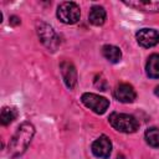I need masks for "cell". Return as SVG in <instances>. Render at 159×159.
Listing matches in <instances>:
<instances>
[{"label":"cell","instance_id":"6da1fadb","mask_svg":"<svg viewBox=\"0 0 159 159\" xmlns=\"http://www.w3.org/2000/svg\"><path fill=\"white\" fill-rule=\"evenodd\" d=\"M34 135H35V127L30 122L21 123L9 142V148H7L9 155L11 158H16L20 157L22 153H25Z\"/></svg>","mask_w":159,"mask_h":159},{"label":"cell","instance_id":"7c38bea8","mask_svg":"<svg viewBox=\"0 0 159 159\" xmlns=\"http://www.w3.org/2000/svg\"><path fill=\"white\" fill-rule=\"evenodd\" d=\"M145 72L150 78H159V53H153L148 57L145 63Z\"/></svg>","mask_w":159,"mask_h":159},{"label":"cell","instance_id":"2e32d148","mask_svg":"<svg viewBox=\"0 0 159 159\" xmlns=\"http://www.w3.org/2000/svg\"><path fill=\"white\" fill-rule=\"evenodd\" d=\"M10 24L11 25H19L20 24V19L17 16H11L10 17Z\"/></svg>","mask_w":159,"mask_h":159},{"label":"cell","instance_id":"5bb4252c","mask_svg":"<svg viewBox=\"0 0 159 159\" xmlns=\"http://www.w3.org/2000/svg\"><path fill=\"white\" fill-rule=\"evenodd\" d=\"M17 117V111L12 107H4L0 113V122L2 125H7L12 123Z\"/></svg>","mask_w":159,"mask_h":159},{"label":"cell","instance_id":"8992f818","mask_svg":"<svg viewBox=\"0 0 159 159\" xmlns=\"http://www.w3.org/2000/svg\"><path fill=\"white\" fill-rule=\"evenodd\" d=\"M60 72L66 87L70 89H73L75 86L77 84V71L75 65L71 61L65 60L60 63Z\"/></svg>","mask_w":159,"mask_h":159},{"label":"cell","instance_id":"7a4b0ae2","mask_svg":"<svg viewBox=\"0 0 159 159\" xmlns=\"http://www.w3.org/2000/svg\"><path fill=\"white\" fill-rule=\"evenodd\" d=\"M109 124L118 132L120 133H134L138 130L139 128V123L135 119V117L127 114V113H118V112H113L109 114L108 117Z\"/></svg>","mask_w":159,"mask_h":159},{"label":"cell","instance_id":"8fae6325","mask_svg":"<svg viewBox=\"0 0 159 159\" xmlns=\"http://www.w3.org/2000/svg\"><path fill=\"white\" fill-rule=\"evenodd\" d=\"M106 17H107V14H106L104 7H102L99 5H94L91 7L89 14H88V20L92 25H94V26L103 25L106 21Z\"/></svg>","mask_w":159,"mask_h":159},{"label":"cell","instance_id":"4fadbf2b","mask_svg":"<svg viewBox=\"0 0 159 159\" xmlns=\"http://www.w3.org/2000/svg\"><path fill=\"white\" fill-rule=\"evenodd\" d=\"M102 55L107 61L112 63H118L122 58V52L119 47L113 46V45H104L102 47Z\"/></svg>","mask_w":159,"mask_h":159},{"label":"cell","instance_id":"e0dca14e","mask_svg":"<svg viewBox=\"0 0 159 159\" xmlns=\"http://www.w3.org/2000/svg\"><path fill=\"white\" fill-rule=\"evenodd\" d=\"M154 93H155V96H158V97H159V86H157V87H155Z\"/></svg>","mask_w":159,"mask_h":159},{"label":"cell","instance_id":"3957f363","mask_svg":"<svg viewBox=\"0 0 159 159\" xmlns=\"http://www.w3.org/2000/svg\"><path fill=\"white\" fill-rule=\"evenodd\" d=\"M36 31H37V36H39L40 41L42 42V45L46 48H48L50 51L57 50V47L60 45V39L56 35L52 26H50L48 24H46L43 21H37L36 22Z\"/></svg>","mask_w":159,"mask_h":159},{"label":"cell","instance_id":"5b68a950","mask_svg":"<svg viewBox=\"0 0 159 159\" xmlns=\"http://www.w3.org/2000/svg\"><path fill=\"white\" fill-rule=\"evenodd\" d=\"M81 101L87 108H89L97 114H103L109 107V101L106 97H102L96 93H83L81 96Z\"/></svg>","mask_w":159,"mask_h":159},{"label":"cell","instance_id":"9c48e42d","mask_svg":"<svg viewBox=\"0 0 159 159\" xmlns=\"http://www.w3.org/2000/svg\"><path fill=\"white\" fill-rule=\"evenodd\" d=\"M114 97L120 103H132L134 102L137 93L129 83H119L114 89Z\"/></svg>","mask_w":159,"mask_h":159},{"label":"cell","instance_id":"52a82bcc","mask_svg":"<svg viewBox=\"0 0 159 159\" xmlns=\"http://www.w3.org/2000/svg\"><path fill=\"white\" fill-rule=\"evenodd\" d=\"M135 39H137V42L142 47L149 48L159 43V32L154 29L144 27V29H140L135 34Z\"/></svg>","mask_w":159,"mask_h":159},{"label":"cell","instance_id":"277c9868","mask_svg":"<svg viewBox=\"0 0 159 159\" xmlns=\"http://www.w3.org/2000/svg\"><path fill=\"white\" fill-rule=\"evenodd\" d=\"M58 20L66 25H73L76 24L81 17V10L80 6L73 1H65L61 2L57 6L56 12Z\"/></svg>","mask_w":159,"mask_h":159},{"label":"cell","instance_id":"ba28073f","mask_svg":"<svg viewBox=\"0 0 159 159\" xmlns=\"http://www.w3.org/2000/svg\"><path fill=\"white\" fill-rule=\"evenodd\" d=\"M111 152H112V143L107 135H101L92 143V153L94 154V157L99 159L109 158Z\"/></svg>","mask_w":159,"mask_h":159},{"label":"cell","instance_id":"9a60e30c","mask_svg":"<svg viewBox=\"0 0 159 159\" xmlns=\"http://www.w3.org/2000/svg\"><path fill=\"white\" fill-rule=\"evenodd\" d=\"M144 138H145V142L153 147V148H159V129L155 128V127H152V128H148L145 130V134H144Z\"/></svg>","mask_w":159,"mask_h":159},{"label":"cell","instance_id":"30bf717a","mask_svg":"<svg viewBox=\"0 0 159 159\" xmlns=\"http://www.w3.org/2000/svg\"><path fill=\"white\" fill-rule=\"evenodd\" d=\"M123 4L144 12H159V0H130L123 1Z\"/></svg>","mask_w":159,"mask_h":159}]
</instances>
